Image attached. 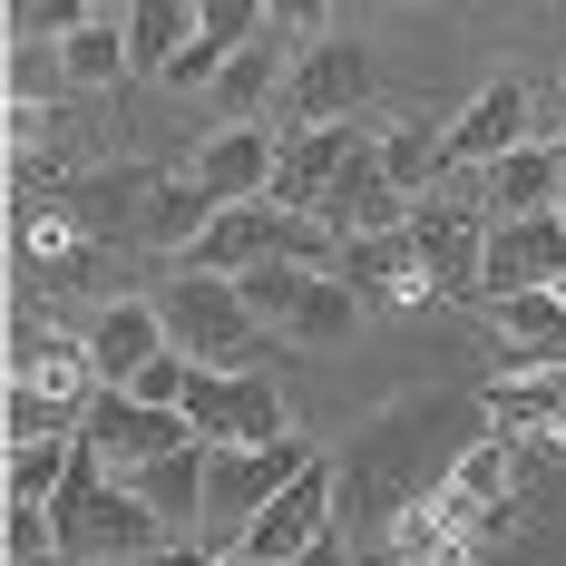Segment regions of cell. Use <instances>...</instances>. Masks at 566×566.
Masks as SVG:
<instances>
[{
	"label": "cell",
	"mask_w": 566,
	"mask_h": 566,
	"mask_svg": "<svg viewBox=\"0 0 566 566\" xmlns=\"http://www.w3.org/2000/svg\"><path fill=\"white\" fill-rule=\"evenodd\" d=\"M557 303H566V283H557Z\"/></svg>",
	"instance_id": "d590c367"
},
{
	"label": "cell",
	"mask_w": 566,
	"mask_h": 566,
	"mask_svg": "<svg viewBox=\"0 0 566 566\" xmlns=\"http://www.w3.org/2000/svg\"><path fill=\"white\" fill-rule=\"evenodd\" d=\"M303 469H313V450H303V440H274V450H206V517H216V527H234V547H244V527L274 509Z\"/></svg>",
	"instance_id": "5b68a950"
},
{
	"label": "cell",
	"mask_w": 566,
	"mask_h": 566,
	"mask_svg": "<svg viewBox=\"0 0 566 566\" xmlns=\"http://www.w3.org/2000/svg\"><path fill=\"white\" fill-rule=\"evenodd\" d=\"M274 167H283V137H274V127H216L206 157H196L186 176H196L216 206H264V196H274Z\"/></svg>",
	"instance_id": "4fadbf2b"
},
{
	"label": "cell",
	"mask_w": 566,
	"mask_h": 566,
	"mask_svg": "<svg viewBox=\"0 0 566 566\" xmlns=\"http://www.w3.org/2000/svg\"><path fill=\"white\" fill-rule=\"evenodd\" d=\"M499 313V342H509V371H566V303L557 293H517V303H489Z\"/></svg>",
	"instance_id": "ffe728a7"
},
{
	"label": "cell",
	"mask_w": 566,
	"mask_h": 566,
	"mask_svg": "<svg viewBox=\"0 0 566 566\" xmlns=\"http://www.w3.org/2000/svg\"><path fill=\"white\" fill-rule=\"evenodd\" d=\"M391 557H410V566L459 557V509H450V499H420V509H400V517H391Z\"/></svg>",
	"instance_id": "484cf974"
},
{
	"label": "cell",
	"mask_w": 566,
	"mask_h": 566,
	"mask_svg": "<svg viewBox=\"0 0 566 566\" xmlns=\"http://www.w3.org/2000/svg\"><path fill=\"white\" fill-rule=\"evenodd\" d=\"M157 196H167V176H157V167H108V176H78V186H69V216H78L88 234H127V226L147 234Z\"/></svg>",
	"instance_id": "2e32d148"
},
{
	"label": "cell",
	"mask_w": 566,
	"mask_h": 566,
	"mask_svg": "<svg viewBox=\"0 0 566 566\" xmlns=\"http://www.w3.org/2000/svg\"><path fill=\"white\" fill-rule=\"evenodd\" d=\"M10 566H69V557H59V547H50V557H10Z\"/></svg>",
	"instance_id": "d6a6232c"
},
{
	"label": "cell",
	"mask_w": 566,
	"mask_h": 566,
	"mask_svg": "<svg viewBox=\"0 0 566 566\" xmlns=\"http://www.w3.org/2000/svg\"><path fill=\"white\" fill-rule=\"evenodd\" d=\"M323 226H333L342 244H361V234H410V196L381 176V157H361V167L342 176V196L323 206Z\"/></svg>",
	"instance_id": "ac0fdd59"
},
{
	"label": "cell",
	"mask_w": 566,
	"mask_h": 566,
	"mask_svg": "<svg viewBox=\"0 0 566 566\" xmlns=\"http://www.w3.org/2000/svg\"><path fill=\"white\" fill-rule=\"evenodd\" d=\"M537 137H547V108H537V88L499 69V78H489V88H479V98H469V108L450 117V167L489 176L499 157H517V147H537Z\"/></svg>",
	"instance_id": "52a82bcc"
},
{
	"label": "cell",
	"mask_w": 566,
	"mask_h": 566,
	"mask_svg": "<svg viewBox=\"0 0 566 566\" xmlns=\"http://www.w3.org/2000/svg\"><path fill=\"white\" fill-rule=\"evenodd\" d=\"M333 274L352 283V293H381V303H420V293H430L420 244H410V234H361V244H342Z\"/></svg>",
	"instance_id": "d6986e66"
},
{
	"label": "cell",
	"mask_w": 566,
	"mask_h": 566,
	"mask_svg": "<svg viewBox=\"0 0 566 566\" xmlns=\"http://www.w3.org/2000/svg\"><path fill=\"white\" fill-rule=\"evenodd\" d=\"M10 391L59 410V420L78 430L88 400H98V361H88V342H59V333H40V323H20V333H10Z\"/></svg>",
	"instance_id": "ba28073f"
},
{
	"label": "cell",
	"mask_w": 566,
	"mask_h": 566,
	"mask_svg": "<svg viewBox=\"0 0 566 566\" xmlns=\"http://www.w3.org/2000/svg\"><path fill=\"white\" fill-rule=\"evenodd\" d=\"M547 147L566 157V78H557V108H547Z\"/></svg>",
	"instance_id": "f546056e"
},
{
	"label": "cell",
	"mask_w": 566,
	"mask_h": 566,
	"mask_svg": "<svg viewBox=\"0 0 566 566\" xmlns=\"http://www.w3.org/2000/svg\"><path fill=\"white\" fill-rule=\"evenodd\" d=\"M361 88H371V50L361 40H313V59L283 78V108H293V127H352Z\"/></svg>",
	"instance_id": "8fae6325"
},
{
	"label": "cell",
	"mask_w": 566,
	"mask_h": 566,
	"mask_svg": "<svg viewBox=\"0 0 566 566\" xmlns=\"http://www.w3.org/2000/svg\"><path fill=\"white\" fill-rule=\"evenodd\" d=\"M117 489H127L147 517H157L167 537H186V527L206 517V440H196V450H176V459H147V469H127Z\"/></svg>",
	"instance_id": "e0dca14e"
},
{
	"label": "cell",
	"mask_w": 566,
	"mask_h": 566,
	"mask_svg": "<svg viewBox=\"0 0 566 566\" xmlns=\"http://www.w3.org/2000/svg\"><path fill=\"white\" fill-rule=\"evenodd\" d=\"M147 566H216L206 547H167V557H147Z\"/></svg>",
	"instance_id": "4dcf8cb0"
},
{
	"label": "cell",
	"mask_w": 566,
	"mask_h": 566,
	"mask_svg": "<svg viewBox=\"0 0 566 566\" xmlns=\"http://www.w3.org/2000/svg\"><path fill=\"white\" fill-rule=\"evenodd\" d=\"M264 88H274V30H264V40H254V50L234 59L226 78H216V117H226V127H254Z\"/></svg>",
	"instance_id": "4316f807"
},
{
	"label": "cell",
	"mask_w": 566,
	"mask_h": 566,
	"mask_svg": "<svg viewBox=\"0 0 566 566\" xmlns=\"http://www.w3.org/2000/svg\"><path fill=\"white\" fill-rule=\"evenodd\" d=\"M430 566H469V557H430Z\"/></svg>",
	"instance_id": "e575fe53"
},
{
	"label": "cell",
	"mask_w": 566,
	"mask_h": 566,
	"mask_svg": "<svg viewBox=\"0 0 566 566\" xmlns=\"http://www.w3.org/2000/svg\"><path fill=\"white\" fill-rule=\"evenodd\" d=\"M186 420L206 450H274L293 440L283 430V391L254 371V381H226V371H186Z\"/></svg>",
	"instance_id": "8992f818"
},
{
	"label": "cell",
	"mask_w": 566,
	"mask_h": 566,
	"mask_svg": "<svg viewBox=\"0 0 566 566\" xmlns=\"http://www.w3.org/2000/svg\"><path fill=\"white\" fill-rule=\"evenodd\" d=\"M157 313H167V342L196 361V371H226V381H254L264 371V323L244 313V293H234L226 274H186L176 264L167 293H157Z\"/></svg>",
	"instance_id": "7a4b0ae2"
},
{
	"label": "cell",
	"mask_w": 566,
	"mask_h": 566,
	"mask_svg": "<svg viewBox=\"0 0 566 566\" xmlns=\"http://www.w3.org/2000/svg\"><path fill=\"white\" fill-rule=\"evenodd\" d=\"M10 30L20 40H69V30H88V0H10Z\"/></svg>",
	"instance_id": "83f0119b"
},
{
	"label": "cell",
	"mask_w": 566,
	"mask_h": 566,
	"mask_svg": "<svg viewBox=\"0 0 566 566\" xmlns=\"http://www.w3.org/2000/svg\"><path fill=\"white\" fill-rule=\"evenodd\" d=\"M557 283H566V226H557V216H527V226H489V274H479V303L557 293Z\"/></svg>",
	"instance_id": "7c38bea8"
},
{
	"label": "cell",
	"mask_w": 566,
	"mask_h": 566,
	"mask_svg": "<svg viewBox=\"0 0 566 566\" xmlns=\"http://www.w3.org/2000/svg\"><path fill=\"white\" fill-rule=\"evenodd\" d=\"M196 20L206 10H186V0H137L127 10V69H157L167 78L176 59H186V40H196Z\"/></svg>",
	"instance_id": "603a6c76"
},
{
	"label": "cell",
	"mask_w": 566,
	"mask_h": 566,
	"mask_svg": "<svg viewBox=\"0 0 566 566\" xmlns=\"http://www.w3.org/2000/svg\"><path fill=\"white\" fill-rule=\"evenodd\" d=\"M40 137H50V108H40V98H30V88H10V147H20V157H30V147H40Z\"/></svg>",
	"instance_id": "f1b7e54d"
},
{
	"label": "cell",
	"mask_w": 566,
	"mask_h": 566,
	"mask_svg": "<svg viewBox=\"0 0 566 566\" xmlns=\"http://www.w3.org/2000/svg\"><path fill=\"white\" fill-rule=\"evenodd\" d=\"M509 489H517V450H509V440H479V450H459V469H450L440 499L459 509V527H479V517L509 509Z\"/></svg>",
	"instance_id": "44dd1931"
},
{
	"label": "cell",
	"mask_w": 566,
	"mask_h": 566,
	"mask_svg": "<svg viewBox=\"0 0 566 566\" xmlns=\"http://www.w3.org/2000/svg\"><path fill=\"white\" fill-rule=\"evenodd\" d=\"M234 293H244V313L274 342H293V352H333V342H352V323H361V293L342 274H303V264H264V274L234 283Z\"/></svg>",
	"instance_id": "3957f363"
},
{
	"label": "cell",
	"mask_w": 566,
	"mask_h": 566,
	"mask_svg": "<svg viewBox=\"0 0 566 566\" xmlns=\"http://www.w3.org/2000/svg\"><path fill=\"white\" fill-rule=\"evenodd\" d=\"M59 69H69L78 88H117V78H127V10H88V30L59 40Z\"/></svg>",
	"instance_id": "d4e9b609"
},
{
	"label": "cell",
	"mask_w": 566,
	"mask_h": 566,
	"mask_svg": "<svg viewBox=\"0 0 566 566\" xmlns=\"http://www.w3.org/2000/svg\"><path fill=\"white\" fill-rule=\"evenodd\" d=\"M216 566H264V557H244V547H226V557H216Z\"/></svg>",
	"instance_id": "1f68e13d"
},
{
	"label": "cell",
	"mask_w": 566,
	"mask_h": 566,
	"mask_svg": "<svg viewBox=\"0 0 566 566\" xmlns=\"http://www.w3.org/2000/svg\"><path fill=\"white\" fill-rule=\"evenodd\" d=\"M78 440H88V459H98L108 479H127V469H147V459L196 450V420H186V410H147L137 391H98L88 420H78Z\"/></svg>",
	"instance_id": "277c9868"
},
{
	"label": "cell",
	"mask_w": 566,
	"mask_h": 566,
	"mask_svg": "<svg viewBox=\"0 0 566 566\" xmlns=\"http://www.w3.org/2000/svg\"><path fill=\"white\" fill-rule=\"evenodd\" d=\"M371 157H381V176L420 206V196L450 176V127H391V137H371Z\"/></svg>",
	"instance_id": "cb8c5ba5"
},
{
	"label": "cell",
	"mask_w": 566,
	"mask_h": 566,
	"mask_svg": "<svg viewBox=\"0 0 566 566\" xmlns=\"http://www.w3.org/2000/svg\"><path fill=\"white\" fill-rule=\"evenodd\" d=\"M361 157H371V137H352V127H283V167H274V196H264V206H283V216H323Z\"/></svg>",
	"instance_id": "9c48e42d"
},
{
	"label": "cell",
	"mask_w": 566,
	"mask_h": 566,
	"mask_svg": "<svg viewBox=\"0 0 566 566\" xmlns=\"http://www.w3.org/2000/svg\"><path fill=\"white\" fill-rule=\"evenodd\" d=\"M361 566H410V557H361Z\"/></svg>",
	"instance_id": "836d02e7"
},
{
	"label": "cell",
	"mask_w": 566,
	"mask_h": 566,
	"mask_svg": "<svg viewBox=\"0 0 566 566\" xmlns=\"http://www.w3.org/2000/svg\"><path fill=\"white\" fill-rule=\"evenodd\" d=\"M167 313L157 303H108L98 323H88V361H98V391H127L147 361H167Z\"/></svg>",
	"instance_id": "5bb4252c"
},
{
	"label": "cell",
	"mask_w": 566,
	"mask_h": 566,
	"mask_svg": "<svg viewBox=\"0 0 566 566\" xmlns=\"http://www.w3.org/2000/svg\"><path fill=\"white\" fill-rule=\"evenodd\" d=\"M50 517H59V557L69 566H147V557H167V547H186V537H167V527L88 459V440H78V469H69V489L50 499Z\"/></svg>",
	"instance_id": "6da1fadb"
},
{
	"label": "cell",
	"mask_w": 566,
	"mask_h": 566,
	"mask_svg": "<svg viewBox=\"0 0 566 566\" xmlns=\"http://www.w3.org/2000/svg\"><path fill=\"white\" fill-rule=\"evenodd\" d=\"M489 420H499V440H517V430L566 440V391H557V371H499V381H489Z\"/></svg>",
	"instance_id": "7402d4cb"
},
{
	"label": "cell",
	"mask_w": 566,
	"mask_h": 566,
	"mask_svg": "<svg viewBox=\"0 0 566 566\" xmlns=\"http://www.w3.org/2000/svg\"><path fill=\"white\" fill-rule=\"evenodd\" d=\"M479 196H489V226H527V216H557L566 206V157L537 137V147H517L499 167L479 176Z\"/></svg>",
	"instance_id": "9a60e30c"
},
{
	"label": "cell",
	"mask_w": 566,
	"mask_h": 566,
	"mask_svg": "<svg viewBox=\"0 0 566 566\" xmlns=\"http://www.w3.org/2000/svg\"><path fill=\"white\" fill-rule=\"evenodd\" d=\"M313 547H333V469H323V459L244 527V557H264V566H303Z\"/></svg>",
	"instance_id": "30bf717a"
}]
</instances>
